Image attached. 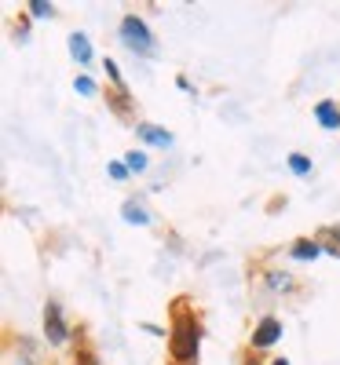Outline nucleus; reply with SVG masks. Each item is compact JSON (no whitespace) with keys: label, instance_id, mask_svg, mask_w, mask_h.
<instances>
[{"label":"nucleus","instance_id":"1","mask_svg":"<svg viewBox=\"0 0 340 365\" xmlns=\"http://www.w3.org/2000/svg\"><path fill=\"white\" fill-rule=\"evenodd\" d=\"M121 41H125L132 51H139V55H154V37H150V29L143 26V19H136V15H129L125 22H121Z\"/></svg>","mask_w":340,"mask_h":365},{"label":"nucleus","instance_id":"2","mask_svg":"<svg viewBox=\"0 0 340 365\" xmlns=\"http://www.w3.org/2000/svg\"><path fill=\"white\" fill-rule=\"evenodd\" d=\"M172 354L179 361H191L198 354V322L187 318V322L176 325V332H172Z\"/></svg>","mask_w":340,"mask_h":365},{"label":"nucleus","instance_id":"3","mask_svg":"<svg viewBox=\"0 0 340 365\" xmlns=\"http://www.w3.org/2000/svg\"><path fill=\"white\" fill-rule=\"evenodd\" d=\"M278 336H282V322H278V318H264L256 325V332H253V347H271Z\"/></svg>","mask_w":340,"mask_h":365},{"label":"nucleus","instance_id":"4","mask_svg":"<svg viewBox=\"0 0 340 365\" xmlns=\"http://www.w3.org/2000/svg\"><path fill=\"white\" fill-rule=\"evenodd\" d=\"M44 325H48V340H51V344H63V340H66V325H63V314H59L55 303H48Z\"/></svg>","mask_w":340,"mask_h":365},{"label":"nucleus","instance_id":"5","mask_svg":"<svg viewBox=\"0 0 340 365\" xmlns=\"http://www.w3.org/2000/svg\"><path fill=\"white\" fill-rule=\"evenodd\" d=\"M315 117L322 120V128H340V110H336V106H333L329 99L315 106Z\"/></svg>","mask_w":340,"mask_h":365},{"label":"nucleus","instance_id":"6","mask_svg":"<svg viewBox=\"0 0 340 365\" xmlns=\"http://www.w3.org/2000/svg\"><path fill=\"white\" fill-rule=\"evenodd\" d=\"M70 51H74V58L84 66V63H91V48H88V37L84 34H74L70 37Z\"/></svg>","mask_w":340,"mask_h":365},{"label":"nucleus","instance_id":"7","mask_svg":"<svg viewBox=\"0 0 340 365\" xmlns=\"http://www.w3.org/2000/svg\"><path fill=\"white\" fill-rule=\"evenodd\" d=\"M139 135H143L146 143H154V146H172V135L161 132V128H154V125H139Z\"/></svg>","mask_w":340,"mask_h":365},{"label":"nucleus","instance_id":"8","mask_svg":"<svg viewBox=\"0 0 340 365\" xmlns=\"http://www.w3.org/2000/svg\"><path fill=\"white\" fill-rule=\"evenodd\" d=\"M322 252L319 241H300V245H293V259H315Z\"/></svg>","mask_w":340,"mask_h":365},{"label":"nucleus","instance_id":"9","mask_svg":"<svg viewBox=\"0 0 340 365\" xmlns=\"http://www.w3.org/2000/svg\"><path fill=\"white\" fill-rule=\"evenodd\" d=\"M125 220H129V223H146L150 216H146V212H143L139 205H132V201H129V205H125Z\"/></svg>","mask_w":340,"mask_h":365},{"label":"nucleus","instance_id":"10","mask_svg":"<svg viewBox=\"0 0 340 365\" xmlns=\"http://www.w3.org/2000/svg\"><path fill=\"white\" fill-rule=\"evenodd\" d=\"M289 168H293L296 175H307V172H311V161L300 158V154H293V158H289Z\"/></svg>","mask_w":340,"mask_h":365},{"label":"nucleus","instance_id":"11","mask_svg":"<svg viewBox=\"0 0 340 365\" xmlns=\"http://www.w3.org/2000/svg\"><path fill=\"white\" fill-rule=\"evenodd\" d=\"M129 168H132V172H143V168H146L143 150H132V154H129Z\"/></svg>","mask_w":340,"mask_h":365},{"label":"nucleus","instance_id":"12","mask_svg":"<svg viewBox=\"0 0 340 365\" xmlns=\"http://www.w3.org/2000/svg\"><path fill=\"white\" fill-rule=\"evenodd\" d=\"M29 11H34L37 19H44V15H51V4H44V0H34V4H29Z\"/></svg>","mask_w":340,"mask_h":365},{"label":"nucleus","instance_id":"13","mask_svg":"<svg viewBox=\"0 0 340 365\" xmlns=\"http://www.w3.org/2000/svg\"><path fill=\"white\" fill-rule=\"evenodd\" d=\"M77 91H84V96H96V81H88V77H77Z\"/></svg>","mask_w":340,"mask_h":365},{"label":"nucleus","instance_id":"14","mask_svg":"<svg viewBox=\"0 0 340 365\" xmlns=\"http://www.w3.org/2000/svg\"><path fill=\"white\" fill-rule=\"evenodd\" d=\"M125 172H129L125 165H110V175H114V179H125Z\"/></svg>","mask_w":340,"mask_h":365},{"label":"nucleus","instance_id":"15","mask_svg":"<svg viewBox=\"0 0 340 365\" xmlns=\"http://www.w3.org/2000/svg\"><path fill=\"white\" fill-rule=\"evenodd\" d=\"M274 365H289V361H286V358H274Z\"/></svg>","mask_w":340,"mask_h":365}]
</instances>
